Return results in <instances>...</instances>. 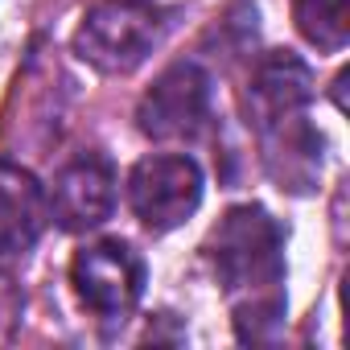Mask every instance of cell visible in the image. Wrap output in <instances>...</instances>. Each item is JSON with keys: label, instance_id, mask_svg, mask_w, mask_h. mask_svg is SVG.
<instances>
[{"label": "cell", "instance_id": "3957f363", "mask_svg": "<svg viewBox=\"0 0 350 350\" xmlns=\"http://www.w3.org/2000/svg\"><path fill=\"white\" fill-rule=\"evenodd\" d=\"M202 169L186 152H152L128 173V202L132 215L148 231H173L202 206Z\"/></svg>", "mask_w": 350, "mask_h": 350}, {"label": "cell", "instance_id": "6da1fadb", "mask_svg": "<svg viewBox=\"0 0 350 350\" xmlns=\"http://www.w3.org/2000/svg\"><path fill=\"white\" fill-rule=\"evenodd\" d=\"M206 256L223 284L239 342H268L284 321V231L256 206H231L211 231Z\"/></svg>", "mask_w": 350, "mask_h": 350}, {"label": "cell", "instance_id": "5b68a950", "mask_svg": "<svg viewBox=\"0 0 350 350\" xmlns=\"http://www.w3.org/2000/svg\"><path fill=\"white\" fill-rule=\"evenodd\" d=\"M211 120V79L194 62H173L136 103V128L148 140H190Z\"/></svg>", "mask_w": 350, "mask_h": 350}, {"label": "cell", "instance_id": "ba28073f", "mask_svg": "<svg viewBox=\"0 0 350 350\" xmlns=\"http://www.w3.org/2000/svg\"><path fill=\"white\" fill-rule=\"evenodd\" d=\"M46 219V190L33 182V173L0 165V264L25 260Z\"/></svg>", "mask_w": 350, "mask_h": 350}, {"label": "cell", "instance_id": "52a82bcc", "mask_svg": "<svg viewBox=\"0 0 350 350\" xmlns=\"http://www.w3.org/2000/svg\"><path fill=\"white\" fill-rule=\"evenodd\" d=\"M252 120L256 132H272L297 120H309V99H313V75L309 66L288 54V50H272L256 62L252 70Z\"/></svg>", "mask_w": 350, "mask_h": 350}, {"label": "cell", "instance_id": "277c9868", "mask_svg": "<svg viewBox=\"0 0 350 350\" xmlns=\"http://www.w3.org/2000/svg\"><path fill=\"white\" fill-rule=\"evenodd\" d=\"M70 284L83 309L103 321H124L144 297V260L124 239H95L75 252Z\"/></svg>", "mask_w": 350, "mask_h": 350}, {"label": "cell", "instance_id": "8992f818", "mask_svg": "<svg viewBox=\"0 0 350 350\" xmlns=\"http://www.w3.org/2000/svg\"><path fill=\"white\" fill-rule=\"evenodd\" d=\"M116 211V169L103 152H79L54 173L46 194V215L58 231L83 235L111 219Z\"/></svg>", "mask_w": 350, "mask_h": 350}, {"label": "cell", "instance_id": "9c48e42d", "mask_svg": "<svg viewBox=\"0 0 350 350\" xmlns=\"http://www.w3.org/2000/svg\"><path fill=\"white\" fill-rule=\"evenodd\" d=\"M297 33L321 54H338L350 42V5L346 0H293Z\"/></svg>", "mask_w": 350, "mask_h": 350}, {"label": "cell", "instance_id": "7a4b0ae2", "mask_svg": "<svg viewBox=\"0 0 350 350\" xmlns=\"http://www.w3.org/2000/svg\"><path fill=\"white\" fill-rule=\"evenodd\" d=\"M161 29L152 0H99L75 29V54L99 75H132L157 50Z\"/></svg>", "mask_w": 350, "mask_h": 350}]
</instances>
